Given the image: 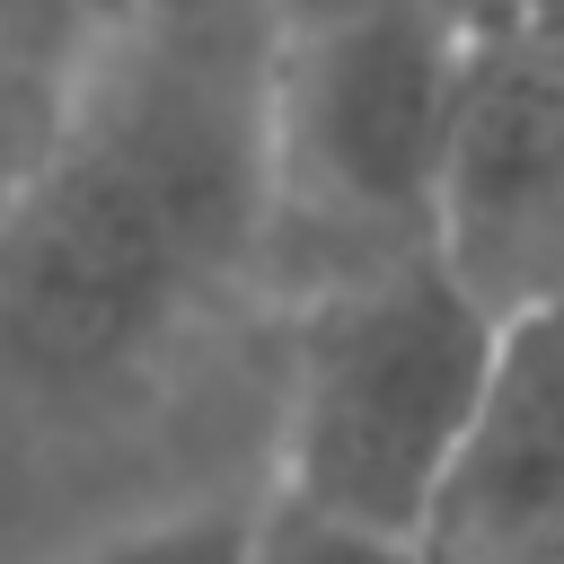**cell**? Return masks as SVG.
Wrapping results in <instances>:
<instances>
[{"label":"cell","instance_id":"7","mask_svg":"<svg viewBox=\"0 0 564 564\" xmlns=\"http://www.w3.org/2000/svg\"><path fill=\"white\" fill-rule=\"evenodd\" d=\"M467 35H564V0H449Z\"/></svg>","mask_w":564,"mask_h":564},{"label":"cell","instance_id":"6","mask_svg":"<svg viewBox=\"0 0 564 564\" xmlns=\"http://www.w3.org/2000/svg\"><path fill=\"white\" fill-rule=\"evenodd\" d=\"M115 0H0V194L53 141Z\"/></svg>","mask_w":564,"mask_h":564},{"label":"cell","instance_id":"1","mask_svg":"<svg viewBox=\"0 0 564 564\" xmlns=\"http://www.w3.org/2000/svg\"><path fill=\"white\" fill-rule=\"evenodd\" d=\"M273 282V0H115L0 194V414L123 423Z\"/></svg>","mask_w":564,"mask_h":564},{"label":"cell","instance_id":"2","mask_svg":"<svg viewBox=\"0 0 564 564\" xmlns=\"http://www.w3.org/2000/svg\"><path fill=\"white\" fill-rule=\"evenodd\" d=\"M494 326L502 317L441 256L300 291L273 397L264 520H247V546L423 555L494 361Z\"/></svg>","mask_w":564,"mask_h":564},{"label":"cell","instance_id":"5","mask_svg":"<svg viewBox=\"0 0 564 564\" xmlns=\"http://www.w3.org/2000/svg\"><path fill=\"white\" fill-rule=\"evenodd\" d=\"M423 555L520 564L564 555V291L511 308L494 326V361L432 502Z\"/></svg>","mask_w":564,"mask_h":564},{"label":"cell","instance_id":"3","mask_svg":"<svg viewBox=\"0 0 564 564\" xmlns=\"http://www.w3.org/2000/svg\"><path fill=\"white\" fill-rule=\"evenodd\" d=\"M476 35L449 0H273V282L282 300L432 256Z\"/></svg>","mask_w":564,"mask_h":564},{"label":"cell","instance_id":"4","mask_svg":"<svg viewBox=\"0 0 564 564\" xmlns=\"http://www.w3.org/2000/svg\"><path fill=\"white\" fill-rule=\"evenodd\" d=\"M432 256L494 317L564 291V35H476Z\"/></svg>","mask_w":564,"mask_h":564}]
</instances>
